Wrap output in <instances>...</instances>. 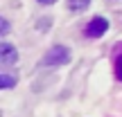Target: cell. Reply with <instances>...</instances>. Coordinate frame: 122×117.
<instances>
[{"instance_id": "obj_7", "label": "cell", "mask_w": 122, "mask_h": 117, "mask_svg": "<svg viewBox=\"0 0 122 117\" xmlns=\"http://www.w3.org/2000/svg\"><path fill=\"white\" fill-rule=\"evenodd\" d=\"M115 77H118L120 81H122V56L118 59V65H115Z\"/></svg>"}, {"instance_id": "obj_5", "label": "cell", "mask_w": 122, "mask_h": 117, "mask_svg": "<svg viewBox=\"0 0 122 117\" xmlns=\"http://www.w3.org/2000/svg\"><path fill=\"white\" fill-rule=\"evenodd\" d=\"M14 83H16V77H11V74H0V88L9 90V88H14Z\"/></svg>"}, {"instance_id": "obj_4", "label": "cell", "mask_w": 122, "mask_h": 117, "mask_svg": "<svg viewBox=\"0 0 122 117\" xmlns=\"http://www.w3.org/2000/svg\"><path fill=\"white\" fill-rule=\"evenodd\" d=\"M88 5H91V0H68V7L72 11H84V9H88Z\"/></svg>"}, {"instance_id": "obj_3", "label": "cell", "mask_w": 122, "mask_h": 117, "mask_svg": "<svg viewBox=\"0 0 122 117\" xmlns=\"http://www.w3.org/2000/svg\"><path fill=\"white\" fill-rule=\"evenodd\" d=\"M0 61H2V65H11L18 61V50L11 43H7V41L0 43Z\"/></svg>"}, {"instance_id": "obj_2", "label": "cell", "mask_w": 122, "mask_h": 117, "mask_svg": "<svg viewBox=\"0 0 122 117\" xmlns=\"http://www.w3.org/2000/svg\"><path fill=\"white\" fill-rule=\"evenodd\" d=\"M106 29H109V20L102 18V16H95L86 25V36H91V38H100V36L106 34Z\"/></svg>"}, {"instance_id": "obj_6", "label": "cell", "mask_w": 122, "mask_h": 117, "mask_svg": "<svg viewBox=\"0 0 122 117\" xmlns=\"http://www.w3.org/2000/svg\"><path fill=\"white\" fill-rule=\"evenodd\" d=\"M0 34H2V36L9 34V20H7V18H2V20H0Z\"/></svg>"}, {"instance_id": "obj_1", "label": "cell", "mask_w": 122, "mask_h": 117, "mask_svg": "<svg viewBox=\"0 0 122 117\" xmlns=\"http://www.w3.org/2000/svg\"><path fill=\"white\" fill-rule=\"evenodd\" d=\"M70 61V52L66 45H54L45 52V56L41 59V65L43 68H59V65H66Z\"/></svg>"}, {"instance_id": "obj_8", "label": "cell", "mask_w": 122, "mask_h": 117, "mask_svg": "<svg viewBox=\"0 0 122 117\" xmlns=\"http://www.w3.org/2000/svg\"><path fill=\"white\" fill-rule=\"evenodd\" d=\"M36 2H41V5H54L57 0H36Z\"/></svg>"}]
</instances>
